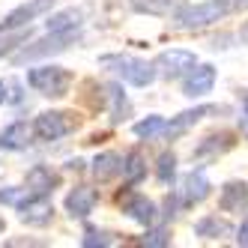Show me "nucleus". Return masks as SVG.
Returning <instances> with one entry per match:
<instances>
[{"instance_id":"obj_1","label":"nucleus","mask_w":248,"mask_h":248,"mask_svg":"<svg viewBox=\"0 0 248 248\" xmlns=\"http://www.w3.org/2000/svg\"><path fill=\"white\" fill-rule=\"evenodd\" d=\"M99 66L111 69L114 75H120L132 87H150L155 81V66L140 57H132V54H105L99 57Z\"/></svg>"},{"instance_id":"obj_2","label":"nucleus","mask_w":248,"mask_h":248,"mask_svg":"<svg viewBox=\"0 0 248 248\" xmlns=\"http://www.w3.org/2000/svg\"><path fill=\"white\" fill-rule=\"evenodd\" d=\"M27 84L36 93H42V96L60 99V96L69 93V87H72V72L63 69V66L48 63V66H39V69H30V72H27Z\"/></svg>"},{"instance_id":"obj_3","label":"nucleus","mask_w":248,"mask_h":248,"mask_svg":"<svg viewBox=\"0 0 248 248\" xmlns=\"http://www.w3.org/2000/svg\"><path fill=\"white\" fill-rule=\"evenodd\" d=\"M173 21L180 30H198V27H206L212 21L224 18V15L230 12V6L224 3V0H206V3H194V6H180L173 9Z\"/></svg>"},{"instance_id":"obj_4","label":"nucleus","mask_w":248,"mask_h":248,"mask_svg":"<svg viewBox=\"0 0 248 248\" xmlns=\"http://www.w3.org/2000/svg\"><path fill=\"white\" fill-rule=\"evenodd\" d=\"M78 117L69 111H42L36 120H33V135L39 140H60L69 132H75Z\"/></svg>"},{"instance_id":"obj_5","label":"nucleus","mask_w":248,"mask_h":248,"mask_svg":"<svg viewBox=\"0 0 248 248\" xmlns=\"http://www.w3.org/2000/svg\"><path fill=\"white\" fill-rule=\"evenodd\" d=\"M198 57L191 54L186 48H170V51H162V54L155 57V75H162L168 81H176V78H186L188 69H194Z\"/></svg>"},{"instance_id":"obj_6","label":"nucleus","mask_w":248,"mask_h":248,"mask_svg":"<svg viewBox=\"0 0 248 248\" xmlns=\"http://www.w3.org/2000/svg\"><path fill=\"white\" fill-rule=\"evenodd\" d=\"M18 218L30 227H45L54 218V203L48 201V194H27V201L18 203Z\"/></svg>"},{"instance_id":"obj_7","label":"nucleus","mask_w":248,"mask_h":248,"mask_svg":"<svg viewBox=\"0 0 248 248\" xmlns=\"http://www.w3.org/2000/svg\"><path fill=\"white\" fill-rule=\"evenodd\" d=\"M75 39H78V30H72V33H48L45 39L33 42L30 48L24 45L18 54H15V60L24 63V60H36V57H45V54H54V51H63L66 45H72Z\"/></svg>"},{"instance_id":"obj_8","label":"nucleus","mask_w":248,"mask_h":248,"mask_svg":"<svg viewBox=\"0 0 248 248\" xmlns=\"http://www.w3.org/2000/svg\"><path fill=\"white\" fill-rule=\"evenodd\" d=\"M216 87V66L209 63H194V69H188V75L183 81V96L188 99H201L206 93H212Z\"/></svg>"},{"instance_id":"obj_9","label":"nucleus","mask_w":248,"mask_h":248,"mask_svg":"<svg viewBox=\"0 0 248 248\" xmlns=\"http://www.w3.org/2000/svg\"><path fill=\"white\" fill-rule=\"evenodd\" d=\"M120 206H123V212H126L132 221L147 224V227L158 218L155 203L147 198V194H138V191H126V194H120Z\"/></svg>"},{"instance_id":"obj_10","label":"nucleus","mask_w":248,"mask_h":248,"mask_svg":"<svg viewBox=\"0 0 248 248\" xmlns=\"http://www.w3.org/2000/svg\"><path fill=\"white\" fill-rule=\"evenodd\" d=\"M51 3H54V0H30V3L15 6L12 12H6V18L0 21V33H12V30H18V27H27L36 15L48 12Z\"/></svg>"},{"instance_id":"obj_11","label":"nucleus","mask_w":248,"mask_h":248,"mask_svg":"<svg viewBox=\"0 0 248 248\" xmlns=\"http://www.w3.org/2000/svg\"><path fill=\"white\" fill-rule=\"evenodd\" d=\"M209 191H212V186L206 180V173L203 170H191L186 180H183V186L176 188V198H180V206H191V203L206 201Z\"/></svg>"},{"instance_id":"obj_12","label":"nucleus","mask_w":248,"mask_h":248,"mask_svg":"<svg viewBox=\"0 0 248 248\" xmlns=\"http://www.w3.org/2000/svg\"><path fill=\"white\" fill-rule=\"evenodd\" d=\"M218 108L216 105H198V108H191V111H183V114H176L170 123H165V129H162V135L168 138V140H176L180 135H186L194 123H201L206 114H216Z\"/></svg>"},{"instance_id":"obj_13","label":"nucleus","mask_w":248,"mask_h":248,"mask_svg":"<svg viewBox=\"0 0 248 248\" xmlns=\"http://www.w3.org/2000/svg\"><path fill=\"white\" fill-rule=\"evenodd\" d=\"M96 201H99L96 188H90V186H78L75 191L66 194V212H69L72 218H87V216L93 212Z\"/></svg>"},{"instance_id":"obj_14","label":"nucleus","mask_w":248,"mask_h":248,"mask_svg":"<svg viewBox=\"0 0 248 248\" xmlns=\"http://www.w3.org/2000/svg\"><path fill=\"white\" fill-rule=\"evenodd\" d=\"M30 135H33V126H27L24 120H15L12 126H6L0 132V147L9 150V153H18V150H27L30 144Z\"/></svg>"},{"instance_id":"obj_15","label":"nucleus","mask_w":248,"mask_h":248,"mask_svg":"<svg viewBox=\"0 0 248 248\" xmlns=\"http://www.w3.org/2000/svg\"><path fill=\"white\" fill-rule=\"evenodd\" d=\"M218 206H221L224 212H242V209L248 206V186L239 183V180L224 183L221 198H218Z\"/></svg>"},{"instance_id":"obj_16","label":"nucleus","mask_w":248,"mask_h":248,"mask_svg":"<svg viewBox=\"0 0 248 248\" xmlns=\"http://www.w3.org/2000/svg\"><path fill=\"white\" fill-rule=\"evenodd\" d=\"M57 183H60V176L45 165H33L27 170V191L30 194H48V191H54Z\"/></svg>"},{"instance_id":"obj_17","label":"nucleus","mask_w":248,"mask_h":248,"mask_svg":"<svg viewBox=\"0 0 248 248\" xmlns=\"http://www.w3.org/2000/svg\"><path fill=\"white\" fill-rule=\"evenodd\" d=\"M230 147H233V138H230L227 132H218V135H206L198 147H194L191 158H216L221 153H227Z\"/></svg>"},{"instance_id":"obj_18","label":"nucleus","mask_w":248,"mask_h":248,"mask_svg":"<svg viewBox=\"0 0 248 248\" xmlns=\"http://www.w3.org/2000/svg\"><path fill=\"white\" fill-rule=\"evenodd\" d=\"M81 24H84L81 9H63V12H54L45 21V30L48 33H72V30H81Z\"/></svg>"},{"instance_id":"obj_19","label":"nucleus","mask_w":248,"mask_h":248,"mask_svg":"<svg viewBox=\"0 0 248 248\" xmlns=\"http://www.w3.org/2000/svg\"><path fill=\"white\" fill-rule=\"evenodd\" d=\"M120 173H123V180H126V186H138V183L147 176V162H144V155H140L138 150L126 153V155H123Z\"/></svg>"},{"instance_id":"obj_20","label":"nucleus","mask_w":248,"mask_h":248,"mask_svg":"<svg viewBox=\"0 0 248 248\" xmlns=\"http://www.w3.org/2000/svg\"><path fill=\"white\" fill-rule=\"evenodd\" d=\"M120 168H123V158H120L117 153H99V155L93 158V176H96L99 183L114 180V176L120 173Z\"/></svg>"},{"instance_id":"obj_21","label":"nucleus","mask_w":248,"mask_h":248,"mask_svg":"<svg viewBox=\"0 0 248 248\" xmlns=\"http://www.w3.org/2000/svg\"><path fill=\"white\" fill-rule=\"evenodd\" d=\"M230 227L224 218H218V216H203L198 224H194V233H198L201 239H224V236H230Z\"/></svg>"},{"instance_id":"obj_22","label":"nucleus","mask_w":248,"mask_h":248,"mask_svg":"<svg viewBox=\"0 0 248 248\" xmlns=\"http://www.w3.org/2000/svg\"><path fill=\"white\" fill-rule=\"evenodd\" d=\"M162 129H165V117H158V114H150L147 120H138L132 126V132L144 140H153L155 135H162Z\"/></svg>"},{"instance_id":"obj_23","label":"nucleus","mask_w":248,"mask_h":248,"mask_svg":"<svg viewBox=\"0 0 248 248\" xmlns=\"http://www.w3.org/2000/svg\"><path fill=\"white\" fill-rule=\"evenodd\" d=\"M108 99H111V120L120 123L129 117V102L123 96V87L120 84H108Z\"/></svg>"},{"instance_id":"obj_24","label":"nucleus","mask_w":248,"mask_h":248,"mask_svg":"<svg viewBox=\"0 0 248 248\" xmlns=\"http://www.w3.org/2000/svg\"><path fill=\"white\" fill-rule=\"evenodd\" d=\"M132 9L147 15H170L176 9V0H132Z\"/></svg>"},{"instance_id":"obj_25","label":"nucleus","mask_w":248,"mask_h":248,"mask_svg":"<svg viewBox=\"0 0 248 248\" xmlns=\"http://www.w3.org/2000/svg\"><path fill=\"white\" fill-rule=\"evenodd\" d=\"M21 99H24V87L15 78L0 81V105H18Z\"/></svg>"},{"instance_id":"obj_26","label":"nucleus","mask_w":248,"mask_h":248,"mask_svg":"<svg viewBox=\"0 0 248 248\" xmlns=\"http://www.w3.org/2000/svg\"><path fill=\"white\" fill-rule=\"evenodd\" d=\"M173 173H176V155L173 153H162V155H158V162H155V176L162 183H170Z\"/></svg>"},{"instance_id":"obj_27","label":"nucleus","mask_w":248,"mask_h":248,"mask_svg":"<svg viewBox=\"0 0 248 248\" xmlns=\"http://www.w3.org/2000/svg\"><path fill=\"white\" fill-rule=\"evenodd\" d=\"M140 245H147V248H165V245H170V236H168L165 227H155V230H147V233L140 236Z\"/></svg>"},{"instance_id":"obj_28","label":"nucleus","mask_w":248,"mask_h":248,"mask_svg":"<svg viewBox=\"0 0 248 248\" xmlns=\"http://www.w3.org/2000/svg\"><path fill=\"white\" fill-rule=\"evenodd\" d=\"M30 39V30L27 33H12V36H6L3 33V39H0V57H6V54H12L18 45H24Z\"/></svg>"},{"instance_id":"obj_29","label":"nucleus","mask_w":248,"mask_h":248,"mask_svg":"<svg viewBox=\"0 0 248 248\" xmlns=\"http://www.w3.org/2000/svg\"><path fill=\"white\" fill-rule=\"evenodd\" d=\"M111 242H114V239H111L108 233H99V230H87L84 239H81L84 248H93V245H111Z\"/></svg>"},{"instance_id":"obj_30","label":"nucleus","mask_w":248,"mask_h":248,"mask_svg":"<svg viewBox=\"0 0 248 248\" xmlns=\"http://www.w3.org/2000/svg\"><path fill=\"white\" fill-rule=\"evenodd\" d=\"M24 194H27V188H15V186H9V188L0 191V203H12V206H18V203L24 201Z\"/></svg>"},{"instance_id":"obj_31","label":"nucleus","mask_w":248,"mask_h":248,"mask_svg":"<svg viewBox=\"0 0 248 248\" xmlns=\"http://www.w3.org/2000/svg\"><path fill=\"white\" fill-rule=\"evenodd\" d=\"M239 132L248 138V93L242 96V114H239Z\"/></svg>"},{"instance_id":"obj_32","label":"nucleus","mask_w":248,"mask_h":248,"mask_svg":"<svg viewBox=\"0 0 248 248\" xmlns=\"http://www.w3.org/2000/svg\"><path fill=\"white\" fill-rule=\"evenodd\" d=\"M236 242H239V245H248V221L239 224V230H236Z\"/></svg>"},{"instance_id":"obj_33","label":"nucleus","mask_w":248,"mask_h":248,"mask_svg":"<svg viewBox=\"0 0 248 248\" xmlns=\"http://www.w3.org/2000/svg\"><path fill=\"white\" fill-rule=\"evenodd\" d=\"M0 230H3V218H0Z\"/></svg>"}]
</instances>
